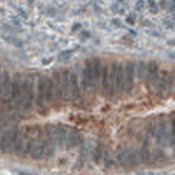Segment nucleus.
I'll list each match as a JSON object with an SVG mask.
<instances>
[{
	"mask_svg": "<svg viewBox=\"0 0 175 175\" xmlns=\"http://www.w3.org/2000/svg\"><path fill=\"white\" fill-rule=\"evenodd\" d=\"M114 161L120 167H126V146L124 144H120L117 147L115 155H114Z\"/></svg>",
	"mask_w": 175,
	"mask_h": 175,
	"instance_id": "obj_18",
	"label": "nucleus"
},
{
	"mask_svg": "<svg viewBox=\"0 0 175 175\" xmlns=\"http://www.w3.org/2000/svg\"><path fill=\"white\" fill-rule=\"evenodd\" d=\"M155 146L157 147H166L171 146V126H169V118L161 115L157 118V134H155Z\"/></svg>",
	"mask_w": 175,
	"mask_h": 175,
	"instance_id": "obj_3",
	"label": "nucleus"
},
{
	"mask_svg": "<svg viewBox=\"0 0 175 175\" xmlns=\"http://www.w3.org/2000/svg\"><path fill=\"white\" fill-rule=\"evenodd\" d=\"M60 80H62V97H63V101H71V94H69V69L60 71Z\"/></svg>",
	"mask_w": 175,
	"mask_h": 175,
	"instance_id": "obj_15",
	"label": "nucleus"
},
{
	"mask_svg": "<svg viewBox=\"0 0 175 175\" xmlns=\"http://www.w3.org/2000/svg\"><path fill=\"white\" fill-rule=\"evenodd\" d=\"M12 78V97H11L9 112H20L22 111V100H23V74L15 72L11 75Z\"/></svg>",
	"mask_w": 175,
	"mask_h": 175,
	"instance_id": "obj_2",
	"label": "nucleus"
},
{
	"mask_svg": "<svg viewBox=\"0 0 175 175\" xmlns=\"http://www.w3.org/2000/svg\"><path fill=\"white\" fill-rule=\"evenodd\" d=\"M98 91H100L105 97H108V94H109V65H103Z\"/></svg>",
	"mask_w": 175,
	"mask_h": 175,
	"instance_id": "obj_16",
	"label": "nucleus"
},
{
	"mask_svg": "<svg viewBox=\"0 0 175 175\" xmlns=\"http://www.w3.org/2000/svg\"><path fill=\"white\" fill-rule=\"evenodd\" d=\"M141 141V147L137 149L138 152V160L140 163H144V165H151V163H155L154 160V155H152V151L149 149V140L146 138H138Z\"/></svg>",
	"mask_w": 175,
	"mask_h": 175,
	"instance_id": "obj_11",
	"label": "nucleus"
},
{
	"mask_svg": "<svg viewBox=\"0 0 175 175\" xmlns=\"http://www.w3.org/2000/svg\"><path fill=\"white\" fill-rule=\"evenodd\" d=\"M17 131H19L17 126H9V128L6 126V129L2 131V134H0V151L3 154H11V147H12V141Z\"/></svg>",
	"mask_w": 175,
	"mask_h": 175,
	"instance_id": "obj_8",
	"label": "nucleus"
},
{
	"mask_svg": "<svg viewBox=\"0 0 175 175\" xmlns=\"http://www.w3.org/2000/svg\"><path fill=\"white\" fill-rule=\"evenodd\" d=\"M28 155L32 158V160H35V161L45 158V149H43V143H42V135L32 141V146H31Z\"/></svg>",
	"mask_w": 175,
	"mask_h": 175,
	"instance_id": "obj_14",
	"label": "nucleus"
},
{
	"mask_svg": "<svg viewBox=\"0 0 175 175\" xmlns=\"http://www.w3.org/2000/svg\"><path fill=\"white\" fill-rule=\"evenodd\" d=\"M45 98L48 105H54V81L45 75Z\"/></svg>",
	"mask_w": 175,
	"mask_h": 175,
	"instance_id": "obj_19",
	"label": "nucleus"
},
{
	"mask_svg": "<svg viewBox=\"0 0 175 175\" xmlns=\"http://www.w3.org/2000/svg\"><path fill=\"white\" fill-rule=\"evenodd\" d=\"M34 106L39 109V112H46V109H48V103L45 98V75H40V74H37V77H35Z\"/></svg>",
	"mask_w": 175,
	"mask_h": 175,
	"instance_id": "obj_5",
	"label": "nucleus"
},
{
	"mask_svg": "<svg viewBox=\"0 0 175 175\" xmlns=\"http://www.w3.org/2000/svg\"><path fill=\"white\" fill-rule=\"evenodd\" d=\"M124 66V94L131 95L135 88V62H126Z\"/></svg>",
	"mask_w": 175,
	"mask_h": 175,
	"instance_id": "obj_9",
	"label": "nucleus"
},
{
	"mask_svg": "<svg viewBox=\"0 0 175 175\" xmlns=\"http://www.w3.org/2000/svg\"><path fill=\"white\" fill-rule=\"evenodd\" d=\"M2 75H3V68L0 66V89H2ZM0 103H2V100H0Z\"/></svg>",
	"mask_w": 175,
	"mask_h": 175,
	"instance_id": "obj_24",
	"label": "nucleus"
},
{
	"mask_svg": "<svg viewBox=\"0 0 175 175\" xmlns=\"http://www.w3.org/2000/svg\"><path fill=\"white\" fill-rule=\"evenodd\" d=\"M140 165L138 160V152L135 147H126V167L134 169Z\"/></svg>",
	"mask_w": 175,
	"mask_h": 175,
	"instance_id": "obj_17",
	"label": "nucleus"
},
{
	"mask_svg": "<svg viewBox=\"0 0 175 175\" xmlns=\"http://www.w3.org/2000/svg\"><path fill=\"white\" fill-rule=\"evenodd\" d=\"M146 62H135V80H144L146 75Z\"/></svg>",
	"mask_w": 175,
	"mask_h": 175,
	"instance_id": "obj_22",
	"label": "nucleus"
},
{
	"mask_svg": "<svg viewBox=\"0 0 175 175\" xmlns=\"http://www.w3.org/2000/svg\"><path fill=\"white\" fill-rule=\"evenodd\" d=\"M112 91H114V100H115L117 97H122L124 94V66H123V63H120V62H115Z\"/></svg>",
	"mask_w": 175,
	"mask_h": 175,
	"instance_id": "obj_7",
	"label": "nucleus"
},
{
	"mask_svg": "<svg viewBox=\"0 0 175 175\" xmlns=\"http://www.w3.org/2000/svg\"><path fill=\"white\" fill-rule=\"evenodd\" d=\"M69 94L71 101L78 105L81 101V88H80V77H78V65H75L72 69H69Z\"/></svg>",
	"mask_w": 175,
	"mask_h": 175,
	"instance_id": "obj_4",
	"label": "nucleus"
},
{
	"mask_svg": "<svg viewBox=\"0 0 175 175\" xmlns=\"http://www.w3.org/2000/svg\"><path fill=\"white\" fill-rule=\"evenodd\" d=\"M101 163H103V166H105L106 169H111L114 165H115V161H114V155H112V152L109 151L108 147H105V151H103Z\"/></svg>",
	"mask_w": 175,
	"mask_h": 175,
	"instance_id": "obj_21",
	"label": "nucleus"
},
{
	"mask_svg": "<svg viewBox=\"0 0 175 175\" xmlns=\"http://www.w3.org/2000/svg\"><path fill=\"white\" fill-rule=\"evenodd\" d=\"M160 65L157 62H147L146 65V86L149 89L151 94H155V88H157V81H158V75H160Z\"/></svg>",
	"mask_w": 175,
	"mask_h": 175,
	"instance_id": "obj_6",
	"label": "nucleus"
},
{
	"mask_svg": "<svg viewBox=\"0 0 175 175\" xmlns=\"http://www.w3.org/2000/svg\"><path fill=\"white\" fill-rule=\"evenodd\" d=\"M35 77L37 74L23 75V100H22V111L29 112L34 108L35 98Z\"/></svg>",
	"mask_w": 175,
	"mask_h": 175,
	"instance_id": "obj_1",
	"label": "nucleus"
},
{
	"mask_svg": "<svg viewBox=\"0 0 175 175\" xmlns=\"http://www.w3.org/2000/svg\"><path fill=\"white\" fill-rule=\"evenodd\" d=\"M83 140V137L78 134V131L75 128H68L66 131V137H65V143H63V147H66V149H71V147L77 146L78 141Z\"/></svg>",
	"mask_w": 175,
	"mask_h": 175,
	"instance_id": "obj_13",
	"label": "nucleus"
},
{
	"mask_svg": "<svg viewBox=\"0 0 175 175\" xmlns=\"http://www.w3.org/2000/svg\"><path fill=\"white\" fill-rule=\"evenodd\" d=\"M51 78L54 81V105L60 106L63 103L62 97V80H60V71H54L51 74Z\"/></svg>",
	"mask_w": 175,
	"mask_h": 175,
	"instance_id": "obj_12",
	"label": "nucleus"
},
{
	"mask_svg": "<svg viewBox=\"0 0 175 175\" xmlns=\"http://www.w3.org/2000/svg\"><path fill=\"white\" fill-rule=\"evenodd\" d=\"M157 134V118H149L144 124V137L147 140H154Z\"/></svg>",
	"mask_w": 175,
	"mask_h": 175,
	"instance_id": "obj_20",
	"label": "nucleus"
},
{
	"mask_svg": "<svg viewBox=\"0 0 175 175\" xmlns=\"http://www.w3.org/2000/svg\"><path fill=\"white\" fill-rule=\"evenodd\" d=\"M103 151H105V144L101 143H98L97 147H95V152H94V161L97 163V165H100L101 163V157H103Z\"/></svg>",
	"mask_w": 175,
	"mask_h": 175,
	"instance_id": "obj_23",
	"label": "nucleus"
},
{
	"mask_svg": "<svg viewBox=\"0 0 175 175\" xmlns=\"http://www.w3.org/2000/svg\"><path fill=\"white\" fill-rule=\"evenodd\" d=\"M12 97V78L8 71L3 69V75H2V89H0V100L2 103H8L11 101Z\"/></svg>",
	"mask_w": 175,
	"mask_h": 175,
	"instance_id": "obj_10",
	"label": "nucleus"
}]
</instances>
